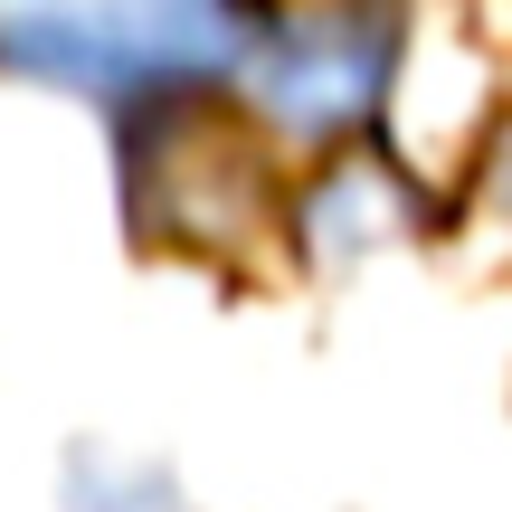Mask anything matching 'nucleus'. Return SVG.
I'll list each match as a JSON object with an SVG mask.
<instances>
[{
	"label": "nucleus",
	"instance_id": "obj_1",
	"mask_svg": "<svg viewBox=\"0 0 512 512\" xmlns=\"http://www.w3.org/2000/svg\"><path fill=\"white\" fill-rule=\"evenodd\" d=\"M256 48L247 19L143 0V10H0V67H29L48 86H200Z\"/></svg>",
	"mask_w": 512,
	"mask_h": 512
},
{
	"label": "nucleus",
	"instance_id": "obj_2",
	"mask_svg": "<svg viewBox=\"0 0 512 512\" xmlns=\"http://www.w3.org/2000/svg\"><path fill=\"white\" fill-rule=\"evenodd\" d=\"M389 57H399V19H342V10H313L285 19L247 48V76L266 95V114H285L294 133H342L351 114H370Z\"/></svg>",
	"mask_w": 512,
	"mask_h": 512
},
{
	"label": "nucleus",
	"instance_id": "obj_3",
	"mask_svg": "<svg viewBox=\"0 0 512 512\" xmlns=\"http://www.w3.org/2000/svg\"><path fill=\"white\" fill-rule=\"evenodd\" d=\"M152 171H162V200H143L152 238H238V228H256V209H266L256 152L200 105H171V114L143 124L133 181H152Z\"/></svg>",
	"mask_w": 512,
	"mask_h": 512
}]
</instances>
